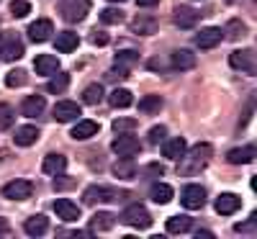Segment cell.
Segmentation results:
<instances>
[{
	"label": "cell",
	"mask_w": 257,
	"mask_h": 239,
	"mask_svg": "<svg viewBox=\"0 0 257 239\" xmlns=\"http://www.w3.org/2000/svg\"><path fill=\"white\" fill-rule=\"evenodd\" d=\"M128 26H132V31H134V34H139V36H152V34H157V29H160L157 18H155V16H147V13L134 16Z\"/></svg>",
	"instance_id": "cell-12"
},
{
	"label": "cell",
	"mask_w": 257,
	"mask_h": 239,
	"mask_svg": "<svg viewBox=\"0 0 257 239\" xmlns=\"http://www.w3.org/2000/svg\"><path fill=\"white\" fill-rule=\"evenodd\" d=\"M254 221H257V213H252L244 224H237V226H234V231H252L254 229Z\"/></svg>",
	"instance_id": "cell-44"
},
{
	"label": "cell",
	"mask_w": 257,
	"mask_h": 239,
	"mask_svg": "<svg viewBox=\"0 0 257 239\" xmlns=\"http://www.w3.org/2000/svg\"><path fill=\"white\" fill-rule=\"evenodd\" d=\"M108 34H103V31H93L90 34V44H95V47H105V44H108Z\"/></svg>",
	"instance_id": "cell-43"
},
{
	"label": "cell",
	"mask_w": 257,
	"mask_h": 239,
	"mask_svg": "<svg viewBox=\"0 0 257 239\" xmlns=\"http://www.w3.org/2000/svg\"><path fill=\"white\" fill-rule=\"evenodd\" d=\"M188 152V149H185ZM211 155H213V147L211 144H206V142H201V144H196L188 155H183L178 162H180V172L183 175H196L198 170H203L206 165H208V160H211Z\"/></svg>",
	"instance_id": "cell-1"
},
{
	"label": "cell",
	"mask_w": 257,
	"mask_h": 239,
	"mask_svg": "<svg viewBox=\"0 0 257 239\" xmlns=\"http://www.w3.org/2000/svg\"><path fill=\"white\" fill-rule=\"evenodd\" d=\"M54 213L62 221H77L80 219V208L70 201V198H57L54 201Z\"/></svg>",
	"instance_id": "cell-16"
},
{
	"label": "cell",
	"mask_w": 257,
	"mask_h": 239,
	"mask_svg": "<svg viewBox=\"0 0 257 239\" xmlns=\"http://www.w3.org/2000/svg\"><path fill=\"white\" fill-rule=\"evenodd\" d=\"M193 226V219H188V216H170L167 219V231L170 234H183Z\"/></svg>",
	"instance_id": "cell-31"
},
{
	"label": "cell",
	"mask_w": 257,
	"mask_h": 239,
	"mask_svg": "<svg viewBox=\"0 0 257 239\" xmlns=\"http://www.w3.org/2000/svg\"><path fill=\"white\" fill-rule=\"evenodd\" d=\"M113 224H116V216L108 213V211H95L93 219H90L93 231H108V229H113Z\"/></svg>",
	"instance_id": "cell-25"
},
{
	"label": "cell",
	"mask_w": 257,
	"mask_h": 239,
	"mask_svg": "<svg viewBox=\"0 0 257 239\" xmlns=\"http://www.w3.org/2000/svg\"><path fill=\"white\" fill-rule=\"evenodd\" d=\"M173 64H175V70H193L196 67V54L188 49H178L173 54Z\"/></svg>",
	"instance_id": "cell-29"
},
{
	"label": "cell",
	"mask_w": 257,
	"mask_h": 239,
	"mask_svg": "<svg viewBox=\"0 0 257 239\" xmlns=\"http://www.w3.org/2000/svg\"><path fill=\"white\" fill-rule=\"evenodd\" d=\"M44 95H29L24 103H21V113H24V116H39L41 111H44Z\"/></svg>",
	"instance_id": "cell-27"
},
{
	"label": "cell",
	"mask_w": 257,
	"mask_h": 239,
	"mask_svg": "<svg viewBox=\"0 0 257 239\" xmlns=\"http://www.w3.org/2000/svg\"><path fill=\"white\" fill-rule=\"evenodd\" d=\"M59 13L67 24H80V21L90 13V0H62Z\"/></svg>",
	"instance_id": "cell-3"
},
{
	"label": "cell",
	"mask_w": 257,
	"mask_h": 239,
	"mask_svg": "<svg viewBox=\"0 0 257 239\" xmlns=\"http://www.w3.org/2000/svg\"><path fill=\"white\" fill-rule=\"evenodd\" d=\"M41 170L47 172V175H62L64 170H67V157L64 155H47L44 162H41Z\"/></svg>",
	"instance_id": "cell-18"
},
{
	"label": "cell",
	"mask_w": 257,
	"mask_h": 239,
	"mask_svg": "<svg viewBox=\"0 0 257 239\" xmlns=\"http://www.w3.org/2000/svg\"><path fill=\"white\" fill-rule=\"evenodd\" d=\"M175 24L180 26V29H193L198 24V13L193 11L190 6H178V11H175Z\"/></svg>",
	"instance_id": "cell-24"
},
{
	"label": "cell",
	"mask_w": 257,
	"mask_h": 239,
	"mask_svg": "<svg viewBox=\"0 0 257 239\" xmlns=\"http://www.w3.org/2000/svg\"><path fill=\"white\" fill-rule=\"evenodd\" d=\"M173 188H170V185H165V183H157V185H152V201L155 203H170V201H173Z\"/></svg>",
	"instance_id": "cell-32"
},
{
	"label": "cell",
	"mask_w": 257,
	"mask_h": 239,
	"mask_svg": "<svg viewBox=\"0 0 257 239\" xmlns=\"http://www.w3.org/2000/svg\"><path fill=\"white\" fill-rule=\"evenodd\" d=\"M221 31L226 34V39H231V41H234V39H242V36H244V31H247V26L242 24V21H239V18H231V21H229V24H226V29H221Z\"/></svg>",
	"instance_id": "cell-36"
},
{
	"label": "cell",
	"mask_w": 257,
	"mask_h": 239,
	"mask_svg": "<svg viewBox=\"0 0 257 239\" xmlns=\"http://www.w3.org/2000/svg\"><path fill=\"white\" fill-rule=\"evenodd\" d=\"M11 13L16 18H26L31 13V6L26 3V0H13V3H11Z\"/></svg>",
	"instance_id": "cell-41"
},
{
	"label": "cell",
	"mask_w": 257,
	"mask_h": 239,
	"mask_svg": "<svg viewBox=\"0 0 257 239\" xmlns=\"http://www.w3.org/2000/svg\"><path fill=\"white\" fill-rule=\"evenodd\" d=\"M229 64L234 70H239L244 75H254L257 72V64H254V52L252 49H237L229 54Z\"/></svg>",
	"instance_id": "cell-8"
},
{
	"label": "cell",
	"mask_w": 257,
	"mask_h": 239,
	"mask_svg": "<svg viewBox=\"0 0 257 239\" xmlns=\"http://www.w3.org/2000/svg\"><path fill=\"white\" fill-rule=\"evenodd\" d=\"M221 39H224V31L216 29V26H206L196 34V47L198 49H213V47H219L221 44Z\"/></svg>",
	"instance_id": "cell-11"
},
{
	"label": "cell",
	"mask_w": 257,
	"mask_h": 239,
	"mask_svg": "<svg viewBox=\"0 0 257 239\" xmlns=\"http://www.w3.org/2000/svg\"><path fill=\"white\" fill-rule=\"evenodd\" d=\"M6 231H8V221L0 219V234H6Z\"/></svg>",
	"instance_id": "cell-46"
},
{
	"label": "cell",
	"mask_w": 257,
	"mask_h": 239,
	"mask_svg": "<svg viewBox=\"0 0 257 239\" xmlns=\"http://www.w3.org/2000/svg\"><path fill=\"white\" fill-rule=\"evenodd\" d=\"M239 206H242V201H239V195H234V193H221L216 198V213H221V216H231Z\"/></svg>",
	"instance_id": "cell-17"
},
{
	"label": "cell",
	"mask_w": 257,
	"mask_h": 239,
	"mask_svg": "<svg viewBox=\"0 0 257 239\" xmlns=\"http://www.w3.org/2000/svg\"><path fill=\"white\" fill-rule=\"evenodd\" d=\"M185 149H188L185 139H183V137H175V139H170V142H165V144H162V157L175 160V162H178V160L185 155Z\"/></svg>",
	"instance_id": "cell-21"
},
{
	"label": "cell",
	"mask_w": 257,
	"mask_h": 239,
	"mask_svg": "<svg viewBox=\"0 0 257 239\" xmlns=\"http://www.w3.org/2000/svg\"><path fill=\"white\" fill-rule=\"evenodd\" d=\"M160 108H162V98L160 95H144L139 100V111L142 113H157Z\"/></svg>",
	"instance_id": "cell-34"
},
{
	"label": "cell",
	"mask_w": 257,
	"mask_h": 239,
	"mask_svg": "<svg viewBox=\"0 0 257 239\" xmlns=\"http://www.w3.org/2000/svg\"><path fill=\"white\" fill-rule=\"evenodd\" d=\"M121 21H123V13H121L118 8H105V11H100V24H105V26L121 24Z\"/></svg>",
	"instance_id": "cell-37"
},
{
	"label": "cell",
	"mask_w": 257,
	"mask_h": 239,
	"mask_svg": "<svg viewBox=\"0 0 257 239\" xmlns=\"http://www.w3.org/2000/svg\"><path fill=\"white\" fill-rule=\"evenodd\" d=\"M121 221L126 226H132V229H149V226H152V216H149V211L142 203H132V206L123 208Z\"/></svg>",
	"instance_id": "cell-2"
},
{
	"label": "cell",
	"mask_w": 257,
	"mask_h": 239,
	"mask_svg": "<svg viewBox=\"0 0 257 239\" xmlns=\"http://www.w3.org/2000/svg\"><path fill=\"white\" fill-rule=\"evenodd\" d=\"M67 85H70V75H67V72H59V75H54V77L47 82V90L54 93V95H59L64 88H67Z\"/></svg>",
	"instance_id": "cell-35"
},
{
	"label": "cell",
	"mask_w": 257,
	"mask_h": 239,
	"mask_svg": "<svg viewBox=\"0 0 257 239\" xmlns=\"http://www.w3.org/2000/svg\"><path fill=\"white\" fill-rule=\"evenodd\" d=\"M21 57H24V44H21L18 34L8 31V34L0 36V59L3 62H16Z\"/></svg>",
	"instance_id": "cell-4"
},
{
	"label": "cell",
	"mask_w": 257,
	"mask_h": 239,
	"mask_svg": "<svg viewBox=\"0 0 257 239\" xmlns=\"http://www.w3.org/2000/svg\"><path fill=\"white\" fill-rule=\"evenodd\" d=\"M111 149L116 152L118 157H134V155H139L142 144H139V139H137L132 132H123V134H116Z\"/></svg>",
	"instance_id": "cell-7"
},
{
	"label": "cell",
	"mask_w": 257,
	"mask_h": 239,
	"mask_svg": "<svg viewBox=\"0 0 257 239\" xmlns=\"http://www.w3.org/2000/svg\"><path fill=\"white\" fill-rule=\"evenodd\" d=\"M121 195H126L123 190H116V188H103V185H90L85 190L82 201L93 206L95 201H103V203H113V201H121Z\"/></svg>",
	"instance_id": "cell-5"
},
{
	"label": "cell",
	"mask_w": 257,
	"mask_h": 239,
	"mask_svg": "<svg viewBox=\"0 0 257 239\" xmlns=\"http://www.w3.org/2000/svg\"><path fill=\"white\" fill-rule=\"evenodd\" d=\"M13 108L8 103H0V129H11L13 126Z\"/></svg>",
	"instance_id": "cell-39"
},
{
	"label": "cell",
	"mask_w": 257,
	"mask_h": 239,
	"mask_svg": "<svg viewBox=\"0 0 257 239\" xmlns=\"http://www.w3.org/2000/svg\"><path fill=\"white\" fill-rule=\"evenodd\" d=\"M113 175L121 178V180L134 178V175H137V162H134L132 157H121V160L113 165Z\"/></svg>",
	"instance_id": "cell-28"
},
{
	"label": "cell",
	"mask_w": 257,
	"mask_h": 239,
	"mask_svg": "<svg viewBox=\"0 0 257 239\" xmlns=\"http://www.w3.org/2000/svg\"><path fill=\"white\" fill-rule=\"evenodd\" d=\"M226 3H237V0H226Z\"/></svg>",
	"instance_id": "cell-48"
},
{
	"label": "cell",
	"mask_w": 257,
	"mask_h": 239,
	"mask_svg": "<svg viewBox=\"0 0 257 239\" xmlns=\"http://www.w3.org/2000/svg\"><path fill=\"white\" fill-rule=\"evenodd\" d=\"M111 3H123V0H111Z\"/></svg>",
	"instance_id": "cell-47"
},
{
	"label": "cell",
	"mask_w": 257,
	"mask_h": 239,
	"mask_svg": "<svg viewBox=\"0 0 257 239\" xmlns=\"http://www.w3.org/2000/svg\"><path fill=\"white\" fill-rule=\"evenodd\" d=\"M34 70L36 75H54L59 70V59L54 54H39L34 59Z\"/></svg>",
	"instance_id": "cell-19"
},
{
	"label": "cell",
	"mask_w": 257,
	"mask_h": 239,
	"mask_svg": "<svg viewBox=\"0 0 257 239\" xmlns=\"http://www.w3.org/2000/svg\"><path fill=\"white\" fill-rule=\"evenodd\" d=\"M24 231H26L29 236H41V234H47V231H49V219H47V216H41V213H36V216H31V219H26Z\"/></svg>",
	"instance_id": "cell-23"
},
{
	"label": "cell",
	"mask_w": 257,
	"mask_h": 239,
	"mask_svg": "<svg viewBox=\"0 0 257 239\" xmlns=\"http://www.w3.org/2000/svg\"><path fill=\"white\" fill-rule=\"evenodd\" d=\"M103 100V88L95 82V85H88V88L82 90V103L85 105H98Z\"/></svg>",
	"instance_id": "cell-33"
},
{
	"label": "cell",
	"mask_w": 257,
	"mask_h": 239,
	"mask_svg": "<svg viewBox=\"0 0 257 239\" xmlns=\"http://www.w3.org/2000/svg\"><path fill=\"white\" fill-rule=\"evenodd\" d=\"M100 132V124L98 121H90V118H82V121H77L75 124V129H72V139H77V142H85V139H90V137H95Z\"/></svg>",
	"instance_id": "cell-15"
},
{
	"label": "cell",
	"mask_w": 257,
	"mask_h": 239,
	"mask_svg": "<svg viewBox=\"0 0 257 239\" xmlns=\"http://www.w3.org/2000/svg\"><path fill=\"white\" fill-rule=\"evenodd\" d=\"M36 139H39V129L34 124H26V126L16 129V134H13V142L18 147H31V144H36Z\"/></svg>",
	"instance_id": "cell-20"
},
{
	"label": "cell",
	"mask_w": 257,
	"mask_h": 239,
	"mask_svg": "<svg viewBox=\"0 0 257 239\" xmlns=\"http://www.w3.org/2000/svg\"><path fill=\"white\" fill-rule=\"evenodd\" d=\"M24 82H26V72L24 70H11L6 75V85H8V88H21Z\"/></svg>",
	"instance_id": "cell-38"
},
{
	"label": "cell",
	"mask_w": 257,
	"mask_h": 239,
	"mask_svg": "<svg viewBox=\"0 0 257 239\" xmlns=\"http://www.w3.org/2000/svg\"><path fill=\"white\" fill-rule=\"evenodd\" d=\"M77 44H80V39H77V34H72V31H62V34H57V36H54V49H57V52H62V54L75 52V49H77Z\"/></svg>",
	"instance_id": "cell-22"
},
{
	"label": "cell",
	"mask_w": 257,
	"mask_h": 239,
	"mask_svg": "<svg viewBox=\"0 0 257 239\" xmlns=\"http://www.w3.org/2000/svg\"><path fill=\"white\" fill-rule=\"evenodd\" d=\"M180 203L188 208V211H198L206 206V190L198 185V183H188L183 190H180Z\"/></svg>",
	"instance_id": "cell-6"
},
{
	"label": "cell",
	"mask_w": 257,
	"mask_h": 239,
	"mask_svg": "<svg viewBox=\"0 0 257 239\" xmlns=\"http://www.w3.org/2000/svg\"><path fill=\"white\" fill-rule=\"evenodd\" d=\"M226 160L231 165H249L254 160V147L247 144V147H239V149H231L229 155H226Z\"/></svg>",
	"instance_id": "cell-26"
},
{
	"label": "cell",
	"mask_w": 257,
	"mask_h": 239,
	"mask_svg": "<svg viewBox=\"0 0 257 239\" xmlns=\"http://www.w3.org/2000/svg\"><path fill=\"white\" fill-rule=\"evenodd\" d=\"M77 116H80V105L72 103V100H59V103L54 105V118H57L59 124H70V121H75Z\"/></svg>",
	"instance_id": "cell-14"
},
{
	"label": "cell",
	"mask_w": 257,
	"mask_h": 239,
	"mask_svg": "<svg viewBox=\"0 0 257 239\" xmlns=\"http://www.w3.org/2000/svg\"><path fill=\"white\" fill-rule=\"evenodd\" d=\"M157 3H160V0H137V6H142V8H152Z\"/></svg>",
	"instance_id": "cell-45"
},
{
	"label": "cell",
	"mask_w": 257,
	"mask_h": 239,
	"mask_svg": "<svg viewBox=\"0 0 257 239\" xmlns=\"http://www.w3.org/2000/svg\"><path fill=\"white\" fill-rule=\"evenodd\" d=\"M52 34H54V26H52V21H49V18H39V21H34V24L29 26V39L36 41V44L47 41Z\"/></svg>",
	"instance_id": "cell-13"
},
{
	"label": "cell",
	"mask_w": 257,
	"mask_h": 239,
	"mask_svg": "<svg viewBox=\"0 0 257 239\" xmlns=\"http://www.w3.org/2000/svg\"><path fill=\"white\" fill-rule=\"evenodd\" d=\"M165 134H167L165 126H152V129H149V142L160 144V142H165Z\"/></svg>",
	"instance_id": "cell-42"
},
{
	"label": "cell",
	"mask_w": 257,
	"mask_h": 239,
	"mask_svg": "<svg viewBox=\"0 0 257 239\" xmlns=\"http://www.w3.org/2000/svg\"><path fill=\"white\" fill-rule=\"evenodd\" d=\"M139 62V54L132 52V49H126V52H118L116 54V70L108 75V77H128V72H132V67Z\"/></svg>",
	"instance_id": "cell-10"
},
{
	"label": "cell",
	"mask_w": 257,
	"mask_h": 239,
	"mask_svg": "<svg viewBox=\"0 0 257 239\" xmlns=\"http://www.w3.org/2000/svg\"><path fill=\"white\" fill-rule=\"evenodd\" d=\"M34 193V183L31 180H13L8 185H3V198L8 201H26Z\"/></svg>",
	"instance_id": "cell-9"
},
{
	"label": "cell",
	"mask_w": 257,
	"mask_h": 239,
	"mask_svg": "<svg viewBox=\"0 0 257 239\" xmlns=\"http://www.w3.org/2000/svg\"><path fill=\"white\" fill-rule=\"evenodd\" d=\"M137 129V118H116L113 121V132L123 134V132H134Z\"/></svg>",
	"instance_id": "cell-40"
},
{
	"label": "cell",
	"mask_w": 257,
	"mask_h": 239,
	"mask_svg": "<svg viewBox=\"0 0 257 239\" xmlns=\"http://www.w3.org/2000/svg\"><path fill=\"white\" fill-rule=\"evenodd\" d=\"M108 103L113 105V108H128L134 103V98H132V93H128L126 88H116L111 95H108Z\"/></svg>",
	"instance_id": "cell-30"
}]
</instances>
